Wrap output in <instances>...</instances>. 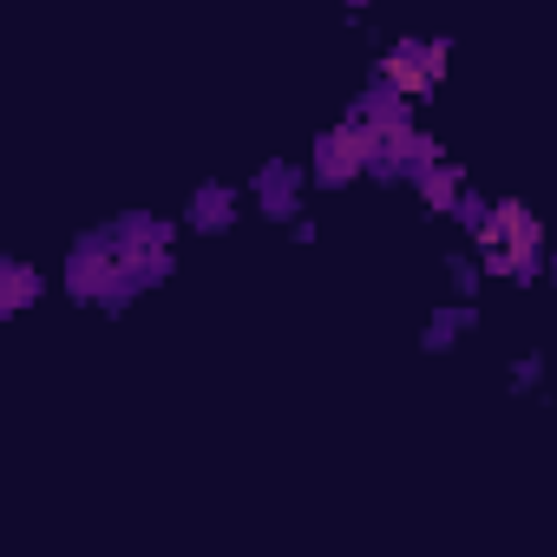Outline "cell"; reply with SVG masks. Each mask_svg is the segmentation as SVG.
I'll use <instances>...</instances> for the list:
<instances>
[{"mask_svg":"<svg viewBox=\"0 0 557 557\" xmlns=\"http://www.w3.org/2000/svg\"><path fill=\"white\" fill-rule=\"evenodd\" d=\"M518 236H537L531 216H524V210H498V223L485 230V256H492L498 269H518Z\"/></svg>","mask_w":557,"mask_h":557,"instance_id":"cell-1","label":"cell"},{"mask_svg":"<svg viewBox=\"0 0 557 557\" xmlns=\"http://www.w3.org/2000/svg\"><path fill=\"white\" fill-rule=\"evenodd\" d=\"M387 73L400 79V92H426V79L440 73V53H433V47H426V53H420V47H407V53H400Z\"/></svg>","mask_w":557,"mask_h":557,"instance_id":"cell-2","label":"cell"}]
</instances>
